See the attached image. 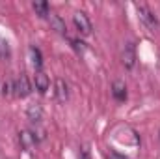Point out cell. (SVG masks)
Listing matches in <instances>:
<instances>
[{"mask_svg": "<svg viewBox=\"0 0 160 159\" xmlns=\"http://www.w3.org/2000/svg\"><path fill=\"white\" fill-rule=\"evenodd\" d=\"M121 64L125 69H134L136 66V45L134 41H125L121 47Z\"/></svg>", "mask_w": 160, "mask_h": 159, "instance_id": "obj_2", "label": "cell"}, {"mask_svg": "<svg viewBox=\"0 0 160 159\" xmlns=\"http://www.w3.org/2000/svg\"><path fill=\"white\" fill-rule=\"evenodd\" d=\"M43 116H45V112H43V107L39 103H30L26 107V118L30 120L32 123H41Z\"/></svg>", "mask_w": 160, "mask_h": 159, "instance_id": "obj_8", "label": "cell"}, {"mask_svg": "<svg viewBox=\"0 0 160 159\" xmlns=\"http://www.w3.org/2000/svg\"><path fill=\"white\" fill-rule=\"evenodd\" d=\"M73 25H75V28L78 30L80 36H89V34L93 32V25H91L89 17H88L84 11H75V13H73Z\"/></svg>", "mask_w": 160, "mask_h": 159, "instance_id": "obj_3", "label": "cell"}, {"mask_svg": "<svg viewBox=\"0 0 160 159\" xmlns=\"http://www.w3.org/2000/svg\"><path fill=\"white\" fill-rule=\"evenodd\" d=\"M9 56V45H8V41L0 40V60H6Z\"/></svg>", "mask_w": 160, "mask_h": 159, "instance_id": "obj_14", "label": "cell"}, {"mask_svg": "<svg viewBox=\"0 0 160 159\" xmlns=\"http://www.w3.org/2000/svg\"><path fill=\"white\" fill-rule=\"evenodd\" d=\"M69 41H71V47H73L77 52H80V54H82V52H86L88 45H86V41H84V40H80V38H71Z\"/></svg>", "mask_w": 160, "mask_h": 159, "instance_id": "obj_13", "label": "cell"}, {"mask_svg": "<svg viewBox=\"0 0 160 159\" xmlns=\"http://www.w3.org/2000/svg\"><path fill=\"white\" fill-rule=\"evenodd\" d=\"M32 8H34L36 15H39L43 19H48V15H50V6H48V2H34Z\"/></svg>", "mask_w": 160, "mask_h": 159, "instance_id": "obj_12", "label": "cell"}, {"mask_svg": "<svg viewBox=\"0 0 160 159\" xmlns=\"http://www.w3.org/2000/svg\"><path fill=\"white\" fill-rule=\"evenodd\" d=\"M28 54H30V62H32L34 69L41 71V68H43V54H41V51L36 45H30L28 47Z\"/></svg>", "mask_w": 160, "mask_h": 159, "instance_id": "obj_10", "label": "cell"}, {"mask_svg": "<svg viewBox=\"0 0 160 159\" xmlns=\"http://www.w3.org/2000/svg\"><path fill=\"white\" fill-rule=\"evenodd\" d=\"M78 159H89V152H88L86 148H82V150H80V156H78Z\"/></svg>", "mask_w": 160, "mask_h": 159, "instance_id": "obj_16", "label": "cell"}, {"mask_svg": "<svg viewBox=\"0 0 160 159\" xmlns=\"http://www.w3.org/2000/svg\"><path fill=\"white\" fill-rule=\"evenodd\" d=\"M54 97H56L58 103H65L69 99V86L62 77H58L54 80Z\"/></svg>", "mask_w": 160, "mask_h": 159, "instance_id": "obj_5", "label": "cell"}, {"mask_svg": "<svg viewBox=\"0 0 160 159\" xmlns=\"http://www.w3.org/2000/svg\"><path fill=\"white\" fill-rule=\"evenodd\" d=\"M19 142H21V146L24 150H32L39 140H38V137H36V133L32 129H21L19 131Z\"/></svg>", "mask_w": 160, "mask_h": 159, "instance_id": "obj_6", "label": "cell"}, {"mask_svg": "<svg viewBox=\"0 0 160 159\" xmlns=\"http://www.w3.org/2000/svg\"><path fill=\"white\" fill-rule=\"evenodd\" d=\"M48 23H50V28H52L56 34L67 36V25H65V21H63L58 13H50V15H48Z\"/></svg>", "mask_w": 160, "mask_h": 159, "instance_id": "obj_7", "label": "cell"}, {"mask_svg": "<svg viewBox=\"0 0 160 159\" xmlns=\"http://www.w3.org/2000/svg\"><path fill=\"white\" fill-rule=\"evenodd\" d=\"M34 84H36V90H38L39 94H45V92L48 90V86H50V79H48L47 73L38 71V73H36V79H34Z\"/></svg>", "mask_w": 160, "mask_h": 159, "instance_id": "obj_11", "label": "cell"}, {"mask_svg": "<svg viewBox=\"0 0 160 159\" xmlns=\"http://www.w3.org/2000/svg\"><path fill=\"white\" fill-rule=\"evenodd\" d=\"M9 94H13V82L11 80H4V84H2V96H9Z\"/></svg>", "mask_w": 160, "mask_h": 159, "instance_id": "obj_15", "label": "cell"}, {"mask_svg": "<svg viewBox=\"0 0 160 159\" xmlns=\"http://www.w3.org/2000/svg\"><path fill=\"white\" fill-rule=\"evenodd\" d=\"M136 11H138V17H140V21L149 28V30H158L160 26V21L158 17H157V13L147 6V4H136Z\"/></svg>", "mask_w": 160, "mask_h": 159, "instance_id": "obj_1", "label": "cell"}, {"mask_svg": "<svg viewBox=\"0 0 160 159\" xmlns=\"http://www.w3.org/2000/svg\"><path fill=\"white\" fill-rule=\"evenodd\" d=\"M158 139H160V131H158Z\"/></svg>", "mask_w": 160, "mask_h": 159, "instance_id": "obj_17", "label": "cell"}, {"mask_svg": "<svg viewBox=\"0 0 160 159\" xmlns=\"http://www.w3.org/2000/svg\"><path fill=\"white\" fill-rule=\"evenodd\" d=\"M112 96H114V99L116 101H127V84L123 82V80H114L112 82Z\"/></svg>", "mask_w": 160, "mask_h": 159, "instance_id": "obj_9", "label": "cell"}, {"mask_svg": "<svg viewBox=\"0 0 160 159\" xmlns=\"http://www.w3.org/2000/svg\"><path fill=\"white\" fill-rule=\"evenodd\" d=\"M30 92H32L30 79H28L24 73H21L17 79L13 80V94H15L17 97H26V96H30Z\"/></svg>", "mask_w": 160, "mask_h": 159, "instance_id": "obj_4", "label": "cell"}]
</instances>
